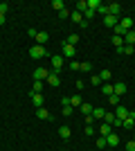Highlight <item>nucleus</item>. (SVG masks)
<instances>
[{
    "mask_svg": "<svg viewBox=\"0 0 135 151\" xmlns=\"http://www.w3.org/2000/svg\"><path fill=\"white\" fill-rule=\"evenodd\" d=\"M47 75H50V70L36 68V70H34V81H43V79H47Z\"/></svg>",
    "mask_w": 135,
    "mask_h": 151,
    "instance_id": "5",
    "label": "nucleus"
},
{
    "mask_svg": "<svg viewBox=\"0 0 135 151\" xmlns=\"http://www.w3.org/2000/svg\"><path fill=\"white\" fill-rule=\"evenodd\" d=\"M115 117L124 122L126 117H129V108H126V106H122V104H119V106H115Z\"/></svg>",
    "mask_w": 135,
    "mask_h": 151,
    "instance_id": "4",
    "label": "nucleus"
},
{
    "mask_svg": "<svg viewBox=\"0 0 135 151\" xmlns=\"http://www.w3.org/2000/svg\"><path fill=\"white\" fill-rule=\"evenodd\" d=\"M50 61H52V72H56V75H59V70L63 68V61H65V59L61 57V54H56V57H52Z\"/></svg>",
    "mask_w": 135,
    "mask_h": 151,
    "instance_id": "2",
    "label": "nucleus"
},
{
    "mask_svg": "<svg viewBox=\"0 0 135 151\" xmlns=\"http://www.w3.org/2000/svg\"><path fill=\"white\" fill-rule=\"evenodd\" d=\"M27 34H29V38H36V34H39V32L34 29V27H29V29H27Z\"/></svg>",
    "mask_w": 135,
    "mask_h": 151,
    "instance_id": "42",
    "label": "nucleus"
},
{
    "mask_svg": "<svg viewBox=\"0 0 135 151\" xmlns=\"http://www.w3.org/2000/svg\"><path fill=\"white\" fill-rule=\"evenodd\" d=\"M124 43H133V45H135V32H133V29L126 32V36H124Z\"/></svg>",
    "mask_w": 135,
    "mask_h": 151,
    "instance_id": "25",
    "label": "nucleus"
},
{
    "mask_svg": "<svg viewBox=\"0 0 135 151\" xmlns=\"http://www.w3.org/2000/svg\"><path fill=\"white\" fill-rule=\"evenodd\" d=\"M86 5H88V9H90V12H95V14H97V9H99V7H101L104 2H99V0H86Z\"/></svg>",
    "mask_w": 135,
    "mask_h": 151,
    "instance_id": "14",
    "label": "nucleus"
},
{
    "mask_svg": "<svg viewBox=\"0 0 135 151\" xmlns=\"http://www.w3.org/2000/svg\"><path fill=\"white\" fill-rule=\"evenodd\" d=\"M0 25H5V16L2 14H0Z\"/></svg>",
    "mask_w": 135,
    "mask_h": 151,
    "instance_id": "46",
    "label": "nucleus"
},
{
    "mask_svg": "<svg viewBox=\"0 0 135 151\" xmlns=\"http://www.w3.org/2000/svg\"><path fill=\"white\" fill-rule=\"evenodd\" d=\"M108 101L113 104V106H119V97H117V95H110V97H108Z\"/></svg>",
    "mask_w": 135,
    "mask_h": 151,
    "instance_id": "33",
    "label": "nucleus"
},
{
    "mask_svg": "<svg viewBox=\"0 0 135 151\" xmlns=\"http://www.w3.org/2000/svg\"><path fill=\"white\" fill-rule=\"evenodd\" d=\"M72 111H74V108H72V106H63V111H61V115H65V117H68V115H72Z\"/></svg>",
    "mask_w": 135,
    "mask_h": 151,
    "instance_id": "35",
    "label": "nucleus"
},
{
    "mask_svg": "<svg viewBox=\"0 0 135 151\" xmlns=\"http://www.w3.org/2000/svg\"><path fill=\"white\" fill-rule=\"evenodd\" d=\"M52 9H56V12H63V9H65L63 0H52Z\"/></svg>",
    "mask_w": 135,
    "mask_h": 151,
    "instance_id": "23",
    "label": "nucleus"
},
{
    "mask_svg": "<svg viewBox=\"0 0 135 151\" xmlns=\"http://www.w3.org/2000/svg\"><path fill=\"white\" fill-rule=\"evenodd\" d=\"M113 90H115L117 97H122V95L126 93V86H124V83H113Z\"/></svg>",
    "mask_w": 135,
    "mask_h": 151,
    "instance_id": "17",
    "label": "nucleus"
},
{
    "mask_svg": "<svg viewBox=\"0 0 135 151\" xmlns=\"http://www.w3.org/2000/svg\"><path fill=\"white\" fill-rule=\"evenodd\" d=\"M119 25H122L126 32H131V29H133V18H129V16H126V18H122V20H119Z\"/></svg>",
    "mask_w": 135,
    "mask_h": 151,
    "instance_id": "15",
    "label": "nucleus"
},
{
    "mask_svg": "<svg viewBox=\"0 0 135 151\" xmlns=\"http://www.w3.org/2000/svg\"><path fill=\"white\" fill-rule=\"evenodd\" d=\"M90 81L95 83V86H101V79H99V75H92V77H90Z\"/></svg>",
    "mask_w": 135,
    "mask_h": 151,
    "instance_id": "36",
    "label": "nucleus"
},
{
    "mask_svg": "<svg viewBox=\"0 0 135 151\" xmlns=\"http://www.w3.org/2000/svg\"><path fill=\"white\" fill-rule=\"evenodd\" d=\"M29 57L32 59H43V57H47V52H45L43 45H32V47H29Z\"/></svg>",
    "mask_w": 135,
    "mask_h": 151,
    "instance_id": "1",
    "label": "nucleus"
},
{
    "mask_svg": "<svg viewBox=\"0 0 135 151\" xmlns=\"http://www.w3.org/2000/svg\"><path fill=\"white\" fill-rule=\"evenodd\" d=\"M79 70H84V72H92V63H90V61H84L81 65H79Z\"/></svg>",
    "mask_w": 135,
    "mask_h": 151,
    "instance_id": "28",
    "label": "nucleus"
},
{
    "mask_svg": "<svg viewBox=\"0 0 135 151\" xmlns=\"http://www.w3.org/2000/svg\"><path fill=\"white\" fill-rule=\"evenodd\" d=\"M84 16H86L84 20H90V18H92V16H95V12H90V9H86V12H84Z\"/></svg>",
    "mask_w": 135,
    "mask_h": 151,
    "instance_id": "41",
    "label": "nucleus"
},
{
    "mask_svg": "<svg viewBox=\"0 0 135 151\" xmlns=\"http://www.w3.org/2000/svg\"><path fill=\"white\" fill-rule=\"evenodd\" d=\"M101 90H104V95H106V97L115 95V90H113V83H104V86H101Z\"/></svg>",
    "mask_w": 135,
    "mask_h": 151,
    "instance_id": "21",
    "label": "nucleus"
},
{
    "mask_svg": "<svg viewBox=\"0 0 135 151\" xmlns=\"http://www.w3.org/2000/svg\"><path fill=\"white\" fill-rule=\"evenodd\" d=\"M122 52H124V54H133V45H124V47H122Z\"/></svg>",
    "mask_w": 135,
    "mask_h": 151,
    "instance_id": "38",
    "label": "nucleus"
},
{
    "mask_svg": "<svg viewBox=\"0 0 135 151\" xmlns=\"http://www.w3.org/2000/svg\"><path fill=\"white\" fill-rule=\"evenodd\" d=\"M63 59H72L74 57V47L72 45H68V43H63V54H61Z\"/></svg>",
    "mask_w": 135,
    "mask_h": 151,
    "instance_id": "10",
    "label": "nucleus"
},
{
    "mask_svg": "<svg viewBox=\"0 0 135 151\" xmlns=\"http://www.w3.org/2000/svg\"><path fill=\"white\" fill-rule=\"evenodd\" d=\"M119 12H122V7L117 5V2H110V5H108V14H110V16L119 18Z\"/></svg>",
    "mask_w": 135,
    "mask_h": 151,
    "instance_id": "7",
    "label": "nucleus"
},
{
    "mask_svg": "<svg viewBox=\"0 0 135 151\" xmlns=\"http://www.w3.org/2000/svg\"><path fill=\"white\" fill-rule=\"evenodd\" d=\"M104 115H106V111H104V108H92V117H99V120H104Z\"/></svg>",
    "mask_w": 135,
    "mask_h": 151,
    "instance_id": "26",
    "label": "nucleus"
},
{
    "mask_svg": "<svg viewBox=\"0 0 135 151\" xmlns=\"http://www.w3.org/2000/svg\"><path fill=\"white\" fill-rule=\"evenodd\" d=\"M133 126H135V113H133V111H129V117H126V120L122 122V129H126V131H131Z\"/></svg>",
    "mask_w": 135,
    "mask_h": 151,
    "instance_id": "3",
    "label": "nucleus"
},
{
    "mask_svg": "<svg viewBox=\"0 0 135 151\" xmlns=\"http://www.w3.org/2000/svg\"><path fill=\"white\" fill-rule=\"evenodd\" d=\"M92 120H95L92 115H86V126H92Z\"/></svg>",
    "mask_w": 135,
    "mask_h": 151,
    "instance_id": "44",
    "label": "nucleus"
},
{
    "mask_svg": "<svg viewBox=\"0 0 135 151\" xmlns=\"http://www.w3.org/2000/svg\"><path fill=\"white\" fill-rule=\"evenodd\" d=\"M47 32H39V34H36V41H39V45H43V43H47Z\"/></svg>",
    "mask_w": 135,
    "mask_h": 151,
    "instance_id": "22",
    "label": "nucleus"
},
{
    "mask_svg": "<svg viewBox=\"0 0 135 151\" xmlns=\"http://www.w3.org/2000/svg\"><path fill=\"white\" fill-rule=\"evenodd\" d=\"M59 135H61V138H63V140H70L72 131H70V129H68V126H61V129H59Z\"/></svg>",
    "mask_w": 135,
    "mask_h": 151,
    "instance_id": "19",
    "label": "nucleus"
},
{
    "mask_svg": "<svg viewBox=\"0 0 135 151\" xmlns=\"http://www.w3.org/2000/svg\"><path fill=\"white\" fill-rule=\"evenodd\" d=\"M97 14H101V16H108V5H101L97 9Z\"/></svg>",
    "mask_w": 135,
    "mask_h": 151,
    "instance_id": "34",
    "label": "nucleus"
},
{
    "mask_svg": "<svg viewBox=\"0 0 135 151\" xmlns=\"http://www.w3.org/2000/svg\"><path fill=\"white\" fill-rule=\"evenodd\" d=\"M79 108H81V113H84V115H92V108H95V106H92V104H88V101H84Z\"/></svg>",
    "mask_w": 135,
    "mask_h": 151,
    "instance_id": "18",
    "label": "nucleus"
},
{
    "mask_svg": "<svg viewBox=\"0 0 135 151\" xmlns=\"http://www.w3.org/2000/svg\"><path fill=\"white\" fill-rule=\"evenodd\" d=\"M45 81L50 83V86H54V88H56L59 83H61V79H59V75H56V72H50V75H47V79H45Z\"/></svg>",
    "mask_w": 135,
    "mask_h": 151,
    "instance_id": "9",
    "label": "nucleus"
},
{
    "mask_svg": "<svg viewBox=\"0 0 135 151\" xmlns=\"http://www.w3.org/2000/svg\"><path fill=\"white\" fill-rule=\"evenodd\" d=\"M126 151H135V142L131 140V142H126Z\"/></svg>",
    "mask_w": 135,
    "mask_h": 151,
    "instance_id": "43",
    "label": "nucleus"
},
{
    "mask_svg": "<svg viewBox=\"0 0 135 151\" xmlns=\"http://www.w3.org/2000/svg\"><path fill=\"white\" fill-rule=\"evenodd\" d=\"M97 147H99V149H104V147H108V145H106V138H99V140H97Z\"/></svg>",
    "mask_w": 135,
    "mask_h": 151,
    "instance_id": "40",
    "label": "nucleus"
},
{
    "mask_svg": "<svg viewBox=\"0 0 135 151\" xmlns=\"http://www.w3.org/2000/svg\"><path fill=\"white\" fill-rule=\"evenodd\" d=\"M7 12H9V5H7V2H0V14H2V16H5Z\"/></svg>",
    "mask_w": 135,
    "mask_h": 151,
    "instance_id": "37",
    "label": "nucleus"
},
{
    "mask_svg": "<svg viewBox=\"0 0 135 151\" xmlns=\"http://www.w3.org/2000/svg\"><path fill=\"white\" fill-rule=\"evenodd\" d=\"M36 117H39V120H54V115H50V111H47V108H36Z\"/></svg>",
    "mask_w": 135,
    "mask_h": 151,
    "instance_id": "6",
    "label": "nucleus"
},
{
    "mask_svg": "<svg viewBox=\"0 0 135 151\" xmlns=\"http://www.w3.org/2000/svg\"><path fill=\"white\" fill-rule=\"evenodd\" d=\"M59 18H70V12H68V9H63V12H59Z\"/></svg>",
    "mask_w": 135,
    "mask_h": 151,
    "instance_id": "39",
    "label": "nucleus"
},
{
    "mask_svg": "<svg viewBox=\"0 0 135 151\" xmlns=\"http://www.w3.org/2000/svg\"><path fill=\"white\" fill-rule=\"evenodd\" d=\"M99 79H101L104 83H108V79H110V70H101V72H99Z\"/></svg>",
    "mask_w": 135,
    "mask_h": 151,
    "instance_id": "27",
    "label": "nucleus"
},
{
    "mask_svg": "<svg viewBox=\"0 0 135 151\" xmlns=\"http://www.w3.org/2000/svg\"><path fill=\"white\" fill-rule=\"evenodd\" d=\"M70 20H74L77 25H81V23H84V14L74 9V12H70Z\"/></svg>",
    "mask_w": 135,
    "mask_h": 151,
    "instance_id": "13",
    "label": "nucleus"
},
{
    "mask_svg": "<svg viewBox=\"0 0 135 151\" xmlns=\"http://www.w3.org/2000/svg\"><path fill=\"white\" fill-rule=\"evenodd\" d=\"M81 104H84V99H81V95H74V97H70V106H72V108L81 106Z\"/></svg>",
    "mask_w": 135,
    "mask_h": 151,
    "instance_id": "20",
    "label": "nucleus"
},
{
    "mask_svg": "<svg viewBox=\"0 0 135 151\" xmlns=\"http://www.w3.org/2000/svg\"><path fill=\"white\" fill-rule=\"evenodd\" d=\"M79 65H81V63H77V61H70V70H79Z\"/></svg>",
    "mask_w": 135,
    "mask_h": 151,
    "instance_id": "45",
    "label": "nucleus"
},
{
    "mask_svg": "<svg viewBox=\"0 0 135 151\" xmlns=\"http://www.w3.org/2000/svg\"><path fill=\"white\" fill-rule=\"evenodd\" d=\"M99 133H101V138H106V135H110V133H113V126L106 124V122H101V129H99Z\"/></svg>",
    "mask_w": 135,
    "mask_h": 151,
    "instance_id": "16",
    "label": "nucleus"
},
{
    "mask_svg": "<svg viewBox=\"0 0 135 151\" xmlns=\"http://www.w3.org/2000/svg\"><path fill=\"white\" fill-rule=\"evenodd\" d=\"M32 90H34V93H41V90H43V81H34Z\"/></svg>",
    "mask_w": 135,
    "mask_h": 151,
    "instance_id": "32",
    "label": "nucleus"
},
{
    "mask_svg": "<svg viewBox=\"0 0 135 151\" xmlns=\"http://www.w3.org/2000/svg\"><path fill=\"white\" fill-rule=\"evenodd\" d=\"M32 101H34V106H36V108H41V106H43V101H45V97L41 93H32Z\"/></svg>",
    "mask_w": 135,
    "mask_h": 151,
    "instance_id": "11",
    "label": "nucleus"
},
{
    "mask_svg": "<svg viewBox=\"0 0 135 151\" xmlns=\"http://www.w3.org/2000/svg\"><path fill=\"white\" fill-rule=\"evenodd\" d=\"M115 120H117L115 113H106V115H104V122H106V124H110V126L115 124Z\"/></svg>",
    "mask_w": 135,
    "mask_h": 151,
    "instance_id": "24",
    "label": "nucleus"
},
{
    "mask_svg": "<svg viewBox=\"0 0 135 151\" xmlns=\"http://www.w3.org/2000/svg\"><path fill=\"white\" fill-rule=\"evenodd\" d=\"M65 43H68V45H72V47H74V43H79V36H77V34H70V36H68V41H65Z\"/></svg>",
    "mask_w": 135,
    "mask_h": 151,
    "instance_id": "29",
    "label": "nucleus"
},
{
    "mask_svg": "<svg viewBox=\"0 0 135 151\" xmlns=\"http://www.w3.org/2000/svg\"><path fill=\"white\" fill-rule=\"evenodd\" d=\"M86 9H88V5H86V0H79V2H77V12H81V14H84Z\"/></svg>",
    "mask_w": 135,
    "mask_h": 151,
    "instance_id": "31",
    "label": "nucleus"
},
{
    "mask_svg": "<svg viewBox=\"0 0 135 151\" xmlns=\"http://www.w3.org/2000/svg\"><path fill=\"white\" fill-rule=\"evenodd\" d=\"M113 45H115V47H124V38L122 36H113Z\"/></svg>",
    "mask_w": 135,
    "mask_h": 151,
    "instance_id": "30",
    "label": "nucleus"
},
{
    "mask_svg": "<svg viewBox=\"0 0 135 151\" xmlns=\"http://www.w3.org/2000/svg\"><path fill=\"white\" fill-rule=\"evenodd\" d=\"M117 23H119V18L110 16V14H108V16H104V25H106V27H115Z\"/></svg>",
    "mask_w": 135,
    "mask_h": 151,
    "instance_id": "12",
    "label": "nucleus"
},
{
    "mask_svg": "<svg viewBox=\"0 0 135 151\" xmlns=\"http://www.w3.org/2000/svg\"><path fill=\"white\" fill-rule=\"evenodd\" d=\"M106 145H108V147H117V145H119V135H117V133L106 135Z\"/></svg>",
    "mask_w": 135,
    "mask_h": 151,
    "instance_id": "8",
    "label": "nucleus"
}]
</instances>
